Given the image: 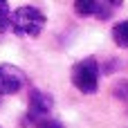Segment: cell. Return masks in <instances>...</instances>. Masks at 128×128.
Returning <instances> with one entry per match:
<instances>
[{
	"instance_id": "7",
	"label": "cell",
	"mask_w": 128,
	"mask_h": 128,
	"mask_svg": "<svg viewBox=\"0 0 128 128\" xmlns=\"http://www.w3.org/2000/svg\"><path fill=\"white\" fill-rule=\"evenodd\" d=\"M11 14L14 11H9V4L0 0V32L11 29Z\"/></svg>"
},
{
	"instance_id": "6",
	"label": "cell",
	"mask_w": 128,
	"mask_h": 128,
	"mask_svg": "<svg viewBox=\"0 0 128 128\" xmlns=\"http://www.w3.org/2000/svg\"><path fill=\"white\" fill-rule=\"evenodd\" d=\"M112 40L119 47L128 50V20H122V22H117L112 27Z\"/></svg>"
},
{
	"instance_id": "1",
	"label": "cell",
	"mask_w": 128,
	"mask_h": 128,
	"mask_svg": "<svg viewBox=\"0 0 128 128\" xmlns=\"http://www.w3.org/2000/svg\"><path fill=\"white\" fill-rule=\"evenodd\" d=\"M45 22H47L45 14H43L38 7H32V4H22V7H18V9L11 14V29H14L18 36L36 38V36L43 32Z\"/></svg>"
},
{
	"instance_id": "8",
	"label": "cell",
	"mask_w": 128,
	"mask_h": 128,
	"mask_svg": "<svg viewBox=\"0 0 128 128\" xmlns=\"http://www.w3.org/2000/svg\"><path fill=\"white\" fill-rule=\"evenodd\" d=\"M38 128H63V124L56 122V119H50V117H47V119H43V122L38 124Z\"/></svg>"
},
{
	"instance_id": "4",
	"label": "cell",
	"mask_w": 128,
	"mask_h": 128,
	"mask_svg": "<svg viewBox=\"0 0 128 128\" xmlns=\"http://www.w3.org/2000/svg\"><path fill=\"white\" fill-rule=\"evenodd\" d=\"M50 110H52V97L43 90H32V94H29V117L36 124H40L43 119H47Z\"/></svg>"
},
{
	"instance_id": "5",
	"label": "cell",
	"mask_w": 128,
	"mask_h": 128,
	"mask_svg": "<svg viewBox=\"0 0 128 128\" xmlns=\"http://www.w3.org/2000/svg\"><path fill=\"white\" fill-rule=\"evenodd\" d=\"M119 2H99V0H79L74 2V9L81 16H97V18H110L112 9Z\"/></svg>"
},
{
	"instance_id": "3",
	"label": "cell",
	"mask_w": 128,
	"mask_h": 128,
	"mask_svg": "<svg viewBox=\"0 0 128 128\" xmlns=\"http://www.w3.org/2000/svg\"><path fill=\"white\" fill-rule=\"evenodd\" d=\"M25 81H27V76L20 68L11 65V63L0 65V94H16L25 86Z\"/></svg>"
},
{
	"instance_id": "2",
	"label": "cell",
	"mask_w": 128,
	"mask_h": 128,
	"mask_svg": "<svg viewBox=\"0 0 128 128\" xmlns=\"http://www.w3.org/2000/svg\"><path fill=\"white\" fill-rule=\"evenodd\" d=\"M72 83L83 94L97 92V88H99V63L94 56H88L72 68Z\"/></svg>"
}]
</instances>
